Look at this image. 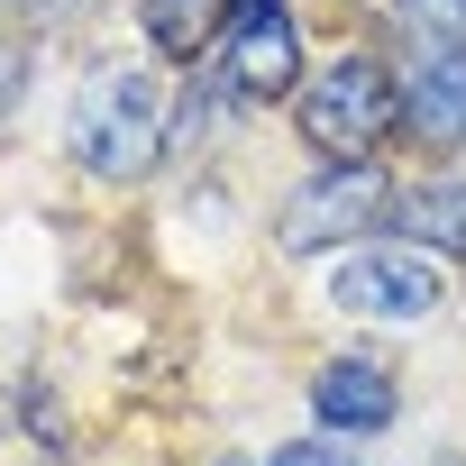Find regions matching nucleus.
I'll return each mask as SVG.
<instances>
[{"mask_svg":"<svg viewBox=\"0 0 466 466\" xmlns=\"http://www.w3.org/2000/svg\"><path fill=\"white\" fill-rule=\"evenodd\" d=\"M393 128H402V83H393L375 56H339L329 74L302 83V137H311L329 165H366Z\"/></svg>","mask_w":466,"mask_h":466,"instance_id":"f257e3e1","label":"nucleus"},{"mask_svg":"<svg viewBox=\"0 0 466 466\" xmlns=\"http://www.w3.org/2000/svg\"><path fill=\"white\" fill-rule=\"evenodd\" d=\"M74 156L101 183H137L165 156V119H156V83L147 74H92L74 101Z\"/></svg>","mask_w":466,"mask_h":466,"instance_id":"f03ea898","label":"nucleus"},{"mask_svg":"<svg viewBox=\"0 0 466 466\" xmlns=\"http://www.w3.org/2000/svg\"><path fill=\"white\" fill-rule=\"evenodd\" d=\"M384 210H393V192H384V174H375V165H329L320 183H302V192H293V210H284V248H293V257H311V248L366 238Z\"/></svg>","mask_w":466,"mask_h":466,"instance_id":"7ed1b4c3","label":"nucleus"},{"mask_svg":"<svg viewBox=\"0 0 466 466\" xmlns=\"http://www.w3.org/2000/svg\"><path fill=\"white\" fill-rule=\"evenodd\" d=\"M329 293L366 320H420L439 302V275L420 266V248H366V257H339Z\"/></svg>","mask_w":466,"mask_h":466,"instance_id":"20e7f679","label":"nucleus"},{"mask_svg":"<svg viewBox=\"0 0 466 466\" xmlns=\"http://www.w3.org/2000/svg\"><path fill=\"white\" fill-rule=\"evenodd\" d=\"M393 402H402V384H393V366H375V357H329V366L311 375V411H320L329 430H384Z\"/></svg>","mask_w":466,"mask_h":466,"instance_id":"39448f33","label":"nucleus"},{"mask_svg":"<svg viewBox=\"0 0 466 466\" xmlns=\"http://www.w3.org/2000/svg\"><path fill=\"white\" fill-rule=\"evenodd\" d=\"M402 128L430 137V147H457V137H466V46H448V56H430V65L411 74Z\"/></svg>","mask_w":466,"mask_h":466,"instance_id":"423d86ee","label":"nucleus"},{"mask_svg":"<svg viewBox=\"0 0 466 466\" xmlns=\"http://www.w3.org/2000/svg\"><path fill=\"white\" fill-rule=\"evenodd\" d=\"M238 92H257V101H275V92H293V74H302V46H293V19L284 10H266V19H248L238 28Z\"/></svg>","mask_w":466,"mask_h":466,"instance_id":"0eeeda50","label":"nucleus"},{"mask_svg":"<svg viewBox=\"0 0 466 466\" xmlns=\"http://www.w3.org/2000/svg\"><path fill=\"white\" fill-rule=\"evenodd\" d=\"M411 248H448V257H466V183H420V192H393V210H384Z\"/></svg>","mask_w":466,"mask_h":466,"instance_id":"6e6552de","label":"nucleus"},{"mask_svg":"<svg viewBox=\"0 0 466 466\" xmlns=\"http://www.w3.org/2000/svg\"><path fill=\"white\" fill-rule=\"evenodd\" d=\"M219 19H228V0H137V28H147L165 56H210Z\"/></svg>","mask_w":466,"mask_h":466,"instance_id":"1a4fd4ad","label":"nucleus"},{"mask_svg":"<svg viewBox=\"0 0 466 466\" xmlns=\"http://www.w3.org/2000/svg\"><path fill=\"white\" fill-rule=\"evenodd\" d=\"M266 466H339V430H329V439H302V448H284V457H266Z\"/></svg>","mask_w":466,"mask_h":466,"instance_id":"9d476101","label":"nucleus"},{"mask_svg":"<svg viewBox=\"0 0 466 466\" xmlns=\"http://www.w3.org/2000/svg\"><path fill=\"white\" fill-rule=\"evenodd\" d=\"M411 19H430V28H466V0H402Z\"/></svg>","mask_w":466,"mask_h":466,"instance_id":"9b49d317","label":"nucleus"},{"mask_svg":"<svg viewBox=\"0 0 466 466\" xmlns=\"http://www.w3.org/2000/svg\"><path fill=\"white\" fill-rule=\"evenodd\" d=\"M266 10H284V0H228V19H238V28H248V19H266Z\"/></svg>","mask_w":466,"mask_h":466,"instance_id":"f8f14e48","label":"nucleus"},{"mask_svg":"<svg viewBox=\"0 0 466 466\" xmlns=\"http://www.w3.org/2000/svg\"><path fill=\"white\" fill-rule=\"evenodd\" d=\"M10 83H19V56H10V46H0V101H10Z\"/></svg>","mask_w":466,"mask_h":466,"instance_id":"ddd939ff","label":"nucleus"},{"mask_svg":"<svg viewBox=\"0 0 466 466\" xmlns=\"http://www.w3.org/2000/svg\"><path fill=\"white\" fill-rule=\"evenodd\" d=\"M219 466H248V457H219Z\"/></svg>","mask_w":466,"mask_h":466,"instance_id":"4468645a","label":"nucleus"}]
</instances>
